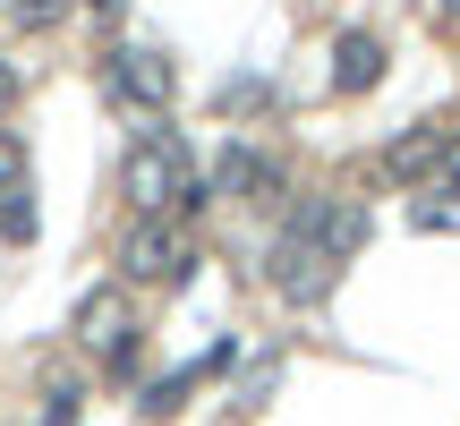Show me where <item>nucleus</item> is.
<instances>
[{"mask_svg":"<svg viewBox=\"0 0 460 426\" xmlns=\"http://www.w3.org/2000/svg\"><path fill=\"white\" fill-rule=\"evenodd\" d=\"M376 77H384V43L367 26H349L341 43H332V94H367Z\"/></svg>","mask_w":460,"mask_h":426,"instance_id":"9","label":"nucleus"},{"mask_svg":"<svg viewBox=\"0 0 460 426\" xmlns=\"http://www.w3.org/2000/svg\"><path fill=\"white\" fill-rule=\"evenodd\" d=\"M410 230H460V197H418L410 205Z\"/></svg>","mask_w":460,"mask_h":426,"instance_id":"12","label":"nucleus"},{"mask_svg":"<svg viewBox=\"0 0 460 426\" xmlns=\"http://www.w3.org/2000/svg\"><path fill=\"white\" fill-rule=\"evenodd\" d=\"M119 197L137 205V222H188V213L214 205L188 137H171V129H137V146L119 154Z\"/></svg>","mask_w":460,"mask_h":426,"instance_id":"1","label":"nucleus"},{"mask_svg":"<svg viewBox=\"0 0 460 426\" xmlns=\"http://www.w3.org/2000/svg\"><path fill=\"white\" fill-rule=\"evenodd\" d=\"M77 410H85V384L77 376H51L43 384V426H77Z\"/></svg>","mask_w":460,"mask_h":426,"instance_id":"11","label":"nucleus"},{"mask_svg":"<svg viewBox=\"0 0 460 426\" xmlns=\"http://www.w3.org/2000/svg\"><path fill=\"white\" fill-rule=\"evenodd\" d=\"M102 94L119 102V111H171V94H180V68L163 60V51H146V43H128V51H111L102 60Z\"/></svg>","mask_w":460,"mask_h":426,"instance_id":"5","label":"nucleus"},{"mask_svg":"<svg viewBox=\"0 0 460 426\" xmlns=\"http://www.w3.org/2000/svg\"><path fill=\"white\" fill-rule=\"evenodd\" d=\"M17 188H26V146L0 129V197H17Z\"/></svg>","mask_w":460,"mask_h":426,"instance_id":"14","label":"nucleus"},{"mask_svg":"<svg viewBox=\"0 0 460 426\" xmlns=\"http://www.w3.org/2000/svg\"><path fill=\"white\" fill-rule=\"evenodd\" d=\"M0 239H17V247L34 239V197H26V188H17V197H0Z\"/></svg>","mask_w":460,"mask_h":426,"instance_id":"13","label":"nucleus"},{"mask_svg":"<svg viewBox=\"0 0 460 426\" xmlns=\"http://www.w3.org/2000/svg\"><path fill=\"white\" fill-rule=\"evenodd\" d=\"M68 333H77L94 359L137 367V307H128V290H119V281H94V290L77 298V315H68Z\"/></svg>","mask_w":460,"mask_h":426,"instance_id":"4","label":"nucleus"},{"mask_svg":"<svg viewBox=\"0 0 460 426\" xmlns=\"http://www.w3.org/2000/svg\"><path fill=\"white\" fill-rule=\"evenodd\" d=\"M230 359V350H214V359H205V367H222ZM205 367H180V376H163V384H154V393H146V418H171V410H180V401L188 393H197V384H205Z\"/></svg>","mask_w":460,"mask_h":426,"instance_id":"10","label":"nucleus"},{"mask_svg":"<svg viewBox=\"0 0 460 426\" xmlns=\"http://www.w3.org/2000/svg\"><path fill=\"white\" fill-rule=\"evenodd\" d=\"M444 146H452V129H444V120H418V129H401L393 146H384V180H435Z\"/></svg>","mask_w":460,"mask_h":426,"instance_id":"8","label":"nucleus"},{"mask_svg":"<svg viewBox=\"0 0 460 426\" xmlns=\"http://www.w3.org/2000/svg\"><path fill=\"white\" fill-rule=\"evenodd\" d=\"M205 197H256V205H273V197H281V171L264 163L247 137H230V146L214 154V180H205Z\"/></svg>","mask_w":460,"mask_h":426,"instance_id":"6","label":"nucleus"},{"mask_svg":"<svg viewBox=\"0 0 460 426\" xmlns=\"http://www.w3.org/2000/svg\"><path fill=\"white\" fill-rule=\"evenodd\" d=\"M188 273H197V239H188V222H128V239H119V281L180 290Z\"/></svg>","mask_w":460,"mask_h":426,"instance_id":"3","label":"nucleus"},{"mask_svg":"<svg viewBox=\"0 0 460 426\" xmlns=\"http://www.w3.org/2000/svg\"><path fill=\"white\" fill-rule=\"evenodd\" d=\"M290 222H298V230H315V239H324L341 264L367 247V205H349V197H298V205H290Z\"/></svg>","mask_w":460,"mask_h":426,"instance_id":"7","label":"nucleus"},{"mask_svg":"<svg viewBox=\"0 0 460 426\" xmlns=\"http://www.w3.org/2000/svg\"><path fill=\"white\" fill-rule=\"evenodd\" d=\"M264 102V77H239V85H222V111H256Z\"/></svg>","mask_w":460,"mask_h":426,"instance_id":"16","label":"nucleus"},{"mask_svg":"<svg viewBox=\"0 0 460 426\" xmlns=\"http://www.w3.org/2000/svg\"><path fill=\"white\" fill-rule=\"evenodd\" d=\"M264 281H273L290 307H324L332 298V281H341V256H332L315 230H298V222H281V239H273V256H264Z\"/></svg>","mask_w":460,"mask_h":426,"instance_id":"2","label":"nucleus"},{"mask_svg":"<svg viewBox=\"0 0 460 426\" xmlns=\"http://www.w3.org/2000/svg\"><path fill=\"white\" fill-rule=\"evenodd\" d=\"M17 94H26V77H17V68H9V60H0V120H9V111H17Z\"/></svg>","mask_w":460,"mask_h":426,"instance_id":"18","label":"nucleus"},{"mask_svg":"<svg viewBox=\"0 0 460 426\" xmlns=\"http://www.w3.org/2000/svg\"><path fill=\"white\" fill-rule=\"evenodd\" d=\"M435 17H444V26H460V0H435Z\"/></svg>","mask_w":460,"mask_h":426,"instance_id":"19","label":"nucleus"},{"mask_svg":"<svg viewBox=\"0 0 460 426\" xmlns=\"http://www.w3.org/2000/svg\"><path fill=\"white\" fill-rule=\"evenodd\" d=\"M60 9H68V0H17V26H51Z\"/></svg>","mask_w":460,"mask_h":426,"instance_id":"17","label":"nucleus"},{"mask_svg":"<svg viewBox=\"0 0 460 426\" xmlns=\"http://www.w3.org/2000/svg\"><path fill=\"white\" fill-rule=\"evenodd\" d=\"M435 197H460V129H452V146H444V163H435Z\"/></svg>","mask_w":460,"mask_h":426,"instance_id":"15","label":"nucleus"}]
</instances>
